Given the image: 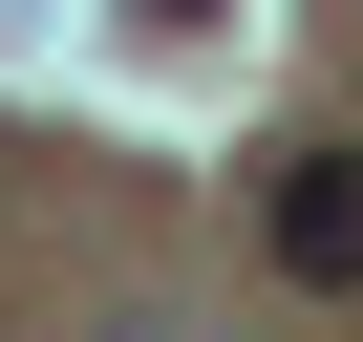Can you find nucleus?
I'll use <instances>...</instances> for the list:
<instances>
[{
  "label": "nucleus",
  "mask_w": 363,
  "mask_h": 342,
  "mask_svg": "<svg viewBox=\"0 0 363 342\" xmlns=\"http://www.w3.org/2000/svg\"><path fill=\"white\" fill-rule=\"evenodd\" d=\"M107 22H128V43H193V22H214V0H107Z\"/></svg>",
  "instance_id": "nucleus-2"
},
{
  "label": "nucleus",
  "mask_w": 363,
  "mask_h": 342,
  "mask_svg": "<svg viewBox=\"0 0 363 342\" xmlns=\"http://www.w3.org/2000/svg\"><path fill=\"white\" fill-rule=\"evenodd\" d=\"M278 278L363 299V150H278Z\"/></svg>",
  "instance_id": "nucleus-1"
},
{
  "label": "nucleus",
  "mask_w": 363,
  "mask_h": 342,
  "mask_svg": "<svg viewBox=\"0 0 363 342\" xmlns=\"http://www.w3.org/2000/svg\"><path fill=\"white\" fill-rule=\"evenodd\" d=\"M107 342H214V321H107Z\"/></svg>",
  "instance_id": "nucleus-3"
}]
</instances>
